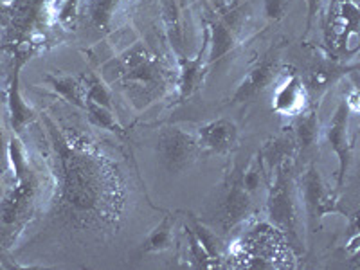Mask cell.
I'll return each instance as SVG.
<instances>
[{
	"instance_id": "cell-12",
	"label": "cell",
	"mask_w": 360,
	"mask_h": 270,
	"mask_svg": "<svg viewBox=\"0 0 360 270\" xmlns=\"http://www.w3.org/2000/svg\"><path fill=\"white\" fill-rule=\"evenodd\" d=\"M207 37V65L220 62L221 58L227 56L236 47V29L224 22L221 18L211 22L205 29Z\"/></svg>"
},
{
	"instance_id": "cell-11",
	"label": "cell",
	"mask_w": 360,
	"mask_h": 270,
	"mask_svg": "<svg viewBox=\"0 0 360 270\" xmlns=\"http://www.w3.org/2000/svg\"><path fill=\"white\" fill-rule=\"evenodd\" d=\"M205 51H207V37L204 40V47L200 49L197 58L179 56V96L180 99H186L202 85L207 70V60H205Z\"/></svg>"
},
{
	"instance_id": "cell-24",
	"label": "cell",
	"mask_w": 360,
	"mask_h": 270,
	"mask_svg": "<svg viewBox=\"0 0 360 270\" xmlns=\"http://www.w3.org/2000/svg\"><path fill=\"white\" fill-rule=\"evenodd\" d=\"M330 79H333V70L330 67H317L308 76V85L311 89H323L324 85L330 83Z\"/></svg>"
},
{
	"instance_id": "cell-8",
	"label": "cell",
	"mask_w": 360,
	"mask_h": 270,
	"mask_svg": "<svg viewBox=\"0 0 360 270\" xmlns=\"http://www.w3.org/2000/svg\"><path fill=\"white\" fill-rule=\"evenodd\" d=\"M307 108V86L297 72L283 79L272 96V110L281 115H297Z\"/></svg>"
},
{
	"instance_id": "cell-21",
	"label": "cell",
	"mask_w": 360,
	"mask_h": 270,
	"mask_svg": "<svg viewBox=\"0 0 360 270\" xmlns=\"http://www.w3.org/2000/svg\"><path fill=\"white\" fill-rule=\"evenodd\" d=\"M259 182H262V160L254 159L249 168L242 173V186L249 195H252L259 188Z\"/></svg>"
},
{
	"instance_id": "cell-18",
	"label": "cell",
	"mask_w": 360,
	"mask_h": 270,
	"mask_svg": "<svg viewBox=\"0 0 360 270\" xmlns=\"http://www.w3.org/2000/svg\"><path fill=\"white\" fill-rule=\"evenodd\" d=\"M82 82L83 90H85V101L96 103V105H101V107L114 110V107H112L110 92H108V89L105 86V83L101 82L99 76H96V74L92 72L83 74Z\"/></svg>"
},
{
	"instance_id": "cell-22",
	"label": "cell",
	"mask_w": 360,
	"mask_h": 270,
	"mask_svg": "<svg viewBox=\"0 0 360 270\" xmlns=\"http://www.w3.org/2000/svg\"><path fill=\"white\" fill-rule=\"evenodd\" d=\"M78 6L79 0H63L60 11H58V20L63 27H74L76 20H78Z\"/></svg>"
},
{
	"instance_id": "cell-2",
	"label": "cell",
	"mask_w": 360,
	"mask_h": 270,
	"mask_svg": "<svg viewBox=\"0 0 360 270\" xmlns=\"http://www.w3.org/2000/svg\"><path fill=\"white\" fill-rule=\"evenodd\" d=\"M269 218L283 234L297 240V214H295L294 195H292L290 164L285 159L276 166L274 184L269 193Z\"/></svg>"
},
{
	"instance_id": "cell-13",
	"label": "cell",
	"mask_w": 360,
	"mask_h": 270,
	"mask_svg": "<svg viewBox=\"0 0 360 270\" xmlns=\"http://www.w3.org/2000/svg\"><path fill=\"white\" fill-rule=\"evenodd\" d=\"M45 82L67 103L78 108H85V90H83L82 78L65 76V74H47Z\"/></svg>"
},
{
	"instance_id": "cell-5",
	"label": "cell",
	"mask_w": 360,
	"mask_h": 270,
	"mask_svg": "<svg viewBox=\"0 0 360 270\" xmlns=\"http://www.w3.org/2000/svg\"><path fill=\"white\" fill-rule=\"evenodd\" d=\"M349 114H352V107L348 101L344 99L337 107L335 114H333L332 121L326 128V139L339 157V176H337V191H340L346 180V173L349 168V160H352V143L348 137V127H349Z\"/></svg>"
},
{
	"instance_id": "cell-4",
	"label": "cell",
	"mask_w": 360,
	"mask_h": 270,
	"mask_svg": "<svg viewBox=\"0 0 360 270\" xmlns=\"http://www.w3.org/2000/svg\"><path fill=\"white\" fill-rule=\"evenodd\" d=\"M303 191H304V205H307L308 220H310L311 231L317 229L321 218L330 213H344V209L339 207L335 193H330L324 189L323 179L315 164H311L308 172L303 176Z\"/></svg>"
},
{
	"instance_id": "cell-14",
	"label": "cell",
	"mask_w": 360,
	"mask_h": 270,
	"mask_svg": "<svg viewBox=\"0 0 360 270\" xmlns=\"http://www.w3.org/2000/svg\"><path fill=\"white\" fill-rule=\"evenodd\" d=\"M295 143L301 152H307L315 144L317 134H319V123H317V110L315 108H304L301 114L295 115Z\"/></svg>"
},
{
	"instance_id": "cell-26",
	"label": "cell",
	"mask_w": 360,
	"mask_h": 270,
	"mask_svg": "<svg viewBox=\"0 0 360 270\" xmlns=\"http://www.w3.org/2000/svg\"><path fill=\"white\" fill-rule=\"evenodd\" d=\"M6 159H8V143L4 141V134H2V128H0V168H2Z\"/></svg>"
},
{
	"instance_id": "cell-1",
	"label": "cell",
	"mask_w": 360,
	"mask_h": 270,
	"mask_svg": "<svg viewBox=\"0 0 360 270\" xmlns=\"http://www.w3.org/2000/svg\"><path fill=\"white\" fill-rule=\"evenodd\" d=\"M119 78L124 89L143 99H152L164 90V78L155 56L143 44H135L117 62Z\"/></svg>"
},
{
	"instance_id": "cell-17",
	"label": "cell",
	"mask_w": 360,
	"mask_h": 270,
	"mask_svg": "<svg viewBox=\"0 0 360 270\" xmlns=\"http://www.w3.org/2000/svg\"><path fill=\"white\" fill-rule=\"evenodd\" d=\"M8 159L13 166V173H15V184H20V182L27 180L29 176H33L27 159H25L24 146H22L20 139L15 134L8 141Z\"/></svg>"
},
{
	"instance_id": "cell-16",
	"label": "cell",
	"mask_w": 360,
	"mask_h": 270,
	"mask_svg": "<svg viewBox=\"0 0 360 270\" xmlns=\"http://www.w3.org/2000/svg\"><path fill=\"white\" fill-rule=\"evenodd\" d=\"M119 4H121V0H89L86 13H89L90 24L98 31H108Z\"/></svg>"
},
{
	"instance_id": "cell-20",
	"label": "cell",
	"mask_w": 360,
	"mask_h": 270,
	"mask_svg": "<svg viewBox=\"0 0 360 270\" xmlns=\"http://www.w3.org/2000/svg\"><path fill=\"white\" fill-rule=\"evenodd\" d=\"M189 229L193 231V234L197 238V242L200 243L202 249L205 250V254H207L209 258L213 259V262H217V259L220 258V240H218L217 234L211 233L205 225H202L200 221L195 220V218H191V227H189Z\"/></svg>"
},
{
	"instance_id": "cell-10",
	"label": "cell",
	"mask_w": 360,
	"mask_h": 270,
	"mask_svg": "<svg viewBox=\"0 0 360 270\" xmlns=\"http://www.w3.org/2000/svg\"><path fill=\"white\" fill-rule=\"evenodd\" d=\"M249 207L250 195L242 186V173L233 172L227 176V188H225L224 204H221L225 229H231L236 224H240L245 218Z\"/></svg>"
},
{
	"instance_id": "cell-25",
	"label": "cell",
	"mask_w": 360,
	"mask_h": 270,
	"mask_svg": "<svg viewBox=\"0 0 360 270\" xmlns=\"http://www.w3.org/2000/svg\"><path fill=\"white\" fill-rule=\"evenodd\" d=\"M307 2H308V18H307V33H308L311 27V22H314L315 15H317V11H319L321 0H307Z\"/></svg>"
},
{
	"instance_id": "cell-15",
	"label": "cell",
	"mask_w": 360,
	"mask_h": 270,
	"mask_svg": "<svg viewBox=\"0 0 360 270\" xmlns=\"http://www.w3.org/2000/svg\"><path fill=\"white\" fill-rule=\"evenodd\" d=\"M173 245V220L172 217H164V220L157 225L152 233L148 234L144 243L141 245V254L150 252H164L172 249Z\"/></svg>"
},
{
	"instance_id": "cell-23",
	"label": "cell",
	"mask_w": 360,
	"mask_h": 270,
	"mask_svg": "<svg viewBox=\"0 0 360 270\" xmlns=\"http://www.w3.org/2000/svg\"><path fill=\"white\" fill-rule=\"evenodd\" d=\"M263 13L269 20L279 22L287 15V0H265L263 2Z\"/></svg>"
},
{
	"instance_id": "cell-19",
	"label": "cell",
	"mask_w": 360,
	"mask_h": 270,
	"mask_svg": "<svg viewBox=\"0 0 360 270\" xmlns=\"http://www.w3.org/2000/svg\"><path fill=\"white\" fill-rule=\"evenodd\" d=\"M85 110L86 114H89V121L94 124V127L101 128V130H108V131H114V134L123 135V128H121V124L117 123L114 110L90 101H85Z\"/></svg>"
},
{
	"instance_id": "cell-7",
	"label": "cell",
	"mask_w": 360,
	"mask_h": 270,
	"mask_svg": "<svg viewBox=\"0 0 360 270\" xmlns=\"http://www.w3.org/2000/svg\"><path fill=\"white\" fill-rule=\"evenodd\" d=\"M197 139L200 148H205L209 152L229 153L238 146L240 134L231 119H214L198 128Z\"/></svg>"
},
{
	"instance_id": "cell-9",
	"label": "cell",
	"mask_w": 360,
	"mask_h": 270,
	"mask_svg": "<svg viewBox=\"0 0 360 270\" xmlns=\"http://www.w3.org/2000/svg\"><path fill=\"white\" fill-rule=\"evenodd\" d=\"M278 72V62L276 58L265 56L263 60H259L252 69L249 70L243 82L238 85V89L234 90L233 99L231 103H247L250 99H254L258 94H262L263 90L274 82V76Z\"/></svg>"
},
{
	"instance_id": "cell-6",
	"label": "cell",
	"mask_w": 360,
	"mask_h": 270,
	"mask_svg": "<svg viewBox=\"0 0 360 270\" xmlns=\"http://www.w3.org/2000/svg\"><path fill=\"white\" fill-rule=\"evenodd\" d=\"M31 54L24 53V51H17L15 53V63H13L11 70V82H9L8 89V110H9V121H11V128L15 134H20L29 123H33L37 119V112L29 107V103L25 101L20 90V70L24 63L27 62Z\"/></svg>"
},
{
	"instance_id": "cell-3",
	"label": "cell",
	"mask_w": 360,
	"mask_h": 270,
	"mask_svg": "<svg viewBox=\"0 0 360 270\" xmlns=\"http://www.w3.org/2000/svg\"><path fill=\"white\" fill-rule=\"evenodd\" d=\"M200 150V143L195 135L176 127L164 128L159 135V143H157V153H159L160 162L172 173L184 172L186 168H189L197 160Z\"/></svg>"
}]
</instances>
